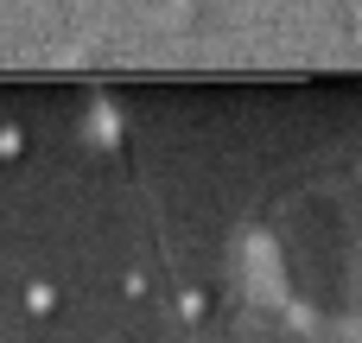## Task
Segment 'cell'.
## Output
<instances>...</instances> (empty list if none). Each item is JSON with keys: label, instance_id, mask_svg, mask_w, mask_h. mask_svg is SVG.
Listing matches in <instances>:
<instances>
[{"label": "cell", "instance_id": "cell-2", "mask_svg": "<svg viewBox=\"0 0 362 343\" xmlns=\"http://www.w3.org/2000/svg\"><path fill=\"white\" fill-rule=\"evenodd\" d=\"M25 343H185V331L159 286H127V293H89V299L45 306Z\"/></svg>", "mask_w": 362, "mask_h": 343}, {"label": "cell", "instance_id": "cell-1", "mask_svg": "<svg viewBox=\"0 0 362 343\" xmlns=\"http://www.w3.org/2000/svg\"><path fill=\"white\" fill-rule=\"evenodd\" d=\"M274 248L280 267L299 293V306L312 312H350V286H356V223L350 204L337 191H299L286 204V216L274 223Z\"/></svg>", "mask_w": 362, "mask_h": 343}]
</instances>
